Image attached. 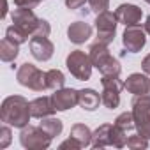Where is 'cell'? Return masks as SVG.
<instances>
[{
	"label": "cell",
	"mask_w": 150,
	"mask_h": 150,
	"mask_svg": "<svg viewBox=\"0 0 150 150\" xmlns=\"http://www.w3.org/2000/svg\"><path fill=\"white\" fill-rule=\"evenodd\" d=\"M67 37L74 44H83L92 37V27L85 21H74L67 28Z\"/></svg>",
	"instance_id": "16"
},
{
	"label": "cell",
	"mask_w": 150,
	"mask_h": 150,
	"mask_svg": "<svg viewBox=\"0 0 150 150\" xmlns=\"http://www.w3.org/2000/svg\"><path fill=\"white\" fill-rule=\"evenodd\" d=\"M88 57H90V60H92V65L96 67V69H104L110 62H113L115 60V57H111V53H110V50H108V46L106 44H103V42H94V44H90V48H88Z\"/></svg>",
	"instance_id": "12"
},
{
	"label": "cell",
	"mask_w": 150,
	"mask_h": 150,
	"mask_svg": "<svg viewBox=\"0 0 150 150\" xmlns=\"http://www.w3.org/2000/svg\"><path fill=\"white\" fill-rule=\"evenodd\" d=\"M110 138H111V146H115V148H124V146H127V131H124V129H120L118 125H115L113 124V127H111V134H110Z\"/></svg>",
	"instance_id": "23"
},
{
	"label": "cell",
	"mask_w": 150,
	"mask_h": 150,
	"mask_svg": "<svg viewBox=\"0 0 150 150\" xmlns=\"http://www.w3.org/2000/svg\"><path fill=\"white\" fill-rule=\"evenodd\" d=\"M115 125H118L120 129H124V131H132V129H136V124H134V117H132V111H124V113H120L117 118H115V122H113Z\"/></svg>",
	"instance_id": "25"
},
{
	"label": "cell",
	"mask_w": 150,
	"mask_h": 150,
	"mask_svg": "<svg viewBox=\"0 0 150 150\" xmlns=\"http://www.w3.org/2000/svg\"><path fill=\"white\" fill-rule=\"evenodd\" d=\"M11 18H13L14 25H18L21 30H25L30 35V39L35 37V35H46L48 37L50 32H51L50 23L46 20H42V18H37L35 13L32 9H28V7H18V9H14L13 14H11Z\"/></svg>",
	"instance_id": "2"
},
{
	"label": "cell",
	"mask_w": 150,
	"mask_h": 150,
	"mask_svg": "<svg viewBox=\"0 0 150 150\" xmlns=\"http://www.w3.org/2000/svg\"><path fill=\"white\" fill-rule=\"evenodd\" d=\"M145 2H146V4H150V0H145Z\"/></svg>",
	"instance_id": "35"
},
{
	"label": "cell",
	"mask_w": 150,
	"mask_h": 150,
	"mask_svg": "<svg viewBox=\"0 0 150 150\" xmlns=\"http://www.w3.org/2000/svg\"><path fill=\"white\" fill-rule=\"evenodd\" d=\"M51 136L39 125H27L21 129L20 132V143L23 148H28V150H46L50 145H51Z\"/></svg>",
	"instance_id": "6"
},
{
	"label": "cell",
	"mask_w": 150,
	"mask_h": 150,
	"mask_svg": "<svg viewBox=\"0 0 150 150\" xmlns=\"http://www.w3.org/2000/svg\"><path fill=\"white\" fill-rule=\"evenodd\" d=\"M51 99H53L57 111H67L78 104V90L62 87V88L55 90V94H51Z\"/></svg>",
	"instance_id": "11"
},
{
	"label": "cell",
	"mask_w": 150,
	"mask_h": 150,
	"mask_svg": "<svg viewBox=\"0 0 150 150\" xmlns=\"http://www.w3.org/2000/svg\"><path fill=\"white\" fill-rule=\"evenodd\" d=\"M131 106H132L131 111L134 117L136 131L146 139H150V94L134 96Z\"/></svg>",
	"instance_id": "3"
},
{
	"label": "cell",
	"mask_w": 150,
	"mask_h": 150,
	"mask_svg": "<svg viewBox=\"0 0 150 150\" xmlns=\"http://www.w3.org/2000/svg\"><path fill=\"white\" fill-rule=\"evenodd\" d=\"M65 85V76L58 69H50L46 71V87L50 90H58Z\"/></svg>",
	"instance_id": "22"
},
{
	"label": "cell",
	"mask_w": 150,
	"mask_h": 150,
	"mask_svg": "<svg viewBox=\"0 0 150 150\" xmlns=\"http://www.w3.org/2000/svg\"><path fill=\"white\" fill-rule=\"evenodd\" d=\"M143 28H145V32L150 35V16H146V20H145V25H143Z\"/></svg>",
	"instance_id": "33"
},
{
	"label": "cell",
	"mask_w": 150,
	"mask_h": 150,
	"mask_svg": "<svg viewBox=\"0 0 150 150\" xmlns=\"http://www.w3.org/2000/svg\"><path fill=\"white\" fill-rule=\"evenodd\" d=\"M103 92H101V101L108 110H115L120 104V92L124 87V81L118 80V76H103L101 80Z\"/></svg>",
	"instance_id": "8"
},
{
	"label": "cell",
	"mask_w": 150,
	"mask_h": 150,
	"mask_svg": "<svg viewBox=\"0 0 150 150\" xmlns=\"http://www.w3.org/2000/svg\"><path fill=\"white\" fill-rule=\"evenodd\" d=\"M124 87L127 88V92H131L134 96L150 94V78L146 74H141V72H132L124 81Z\"/></svg>",
	"instance_id": "14"
},
{
	"label": "cell",
	"mask_w": 150,
	"mask_h": 150,
	"mask_svg": "<svg viewBox=\"0 0 150 150\" xmlns=\"http://www.w3.org/2000/svg\"><path fill=\"white\" fill-rule=\"evenodd\" d=\"M145 28H141L139 25H131L125 27L124 34H122V44L124 50L129 53H138L145 48L146 44V37H145Z\"/></svg>",
	"instance_id": "9"
},
{
	"label": "cell",
	"mask_w": 150,
	"mask_h": 150,
	"mask_svg": "<svg viewBox=\"0 0 150 150\" xmlns=\"http://www.w3.org/2000/svg\"><path fill=\"white\" fill-rule=\"evenodd\" d=\"M148 141L145 136H141L139 132L138 134H131L127 138V148H132V150H145L148 146Z\"/></svg>",
	"instance_id": "26"
},
{
	"label": "cell",
	"mask_w": 150,
	"mask_h": 150,
	"mask_svg": "<svg viewBox=\"0 0 150 150\" xmlns=\"http://www.w3.org/2000/svg\"><path fill=\"white\" fill-rule=\"evenodd\" d=\"M42 122L39 124L51 138H57V136H60L62 134V129H64V124H62V120H58V118H55L53 115L51 117H46V118H41Z\"/></svg>",
	"instance_id": "21"
},
{
	"label": "cell",
	"mask_w": 150,
	"mask_h": 150,
	"mask_svg": "<svg viewBox=\"0 0 150 150\" xmlns=\"http://www.w3.org/2000/svg\"><path fill=\"white\" fill-rule=\"evenodd\" d=\"M42 0H14V6L16 7H28V9H34L37 7Z\"/></svg>",
	"instance_id": "29"
},
{
	"label": "cell",
	"mask_w": 150,
	"mask_h": 150,
	"mask_svg": "<svg viewBox=\"0 0 150 150\" xmlns=\"http://www.w3.org/2000/svg\"><path fill=\"white\" fill-rule=\"evenodd\" d=\"M16 80L21 87H27L34 92H44L48 90L46 87V72H42L39 67H35L34 64H21L18 72H16Z\"/></svg>",
	"instance_id": "4"
},
{
	"label": "cell",
	"mask_w": 150,
	"mask_h": 150,
	"mask_svg": "<svg viewBox=\"0 0 150 150\" xmlns=\"http://www.w3.org/2000/svg\"><path fill=\"white\" fill-rule=\"evenodd\" d=\"M115 14H117L118 23H124L125 27L138 25L141 21V18H143V11L134 4H120L117 7Z\"/></svg>",
	"instance_id": "13"
},
{
	"label": "cell",
	"mask_w": 150,
	"mask_h": 150,
	"mask_svg": "<svg viewBox=\"0 0 150 150\" xmlns=\"http://www.w3.org/2000/svg\"><path fill=\"white\" fill-rule=\"evenodd\" d=\"M87 4L90 6V11L94 13H103V11H108L110 7V0H87Z\"/></svg>",
	"instance_id": "27"
},
{
	"label": "cell",
	"mask_w": 150,
	"mask_h": 150,
	"mask_svg": "<svg viewBox=\"0 0 150 150\" xmlns=\"http://www.w3.org/2000/svg\"><path fill=\"white\" fill-rule=\"evenodd\" d=\"M69 136L76 139V141L81 145V148L92 145V131H90L88 125H85V124H74V125L71 127Z\"/></svg>",
	"instance_id": "20"
},
{
	"label": "cell",
	"mask_w": 150,
	"mask_h": 150,
	"mask_svg": "<svg viewBox=\"0 0 150 150\" xmlns=\"http://www.w3.org/2000/svg\"><path fill=\"white\" fill-rule=\"evenodd\" d=\"M0 118L11 127L23 129L28 125L32 118L30 103L23 96H9L4 99L2 108H0Z\"/></svg>",
	"instance_id": "1"
},
{
	"label": "cell",
	"mask_w": 150,
	"mask_h": 150,
	"mask_svg": "<svg viewBox=\"0 0 150 150\" xmlns=\"http://www.w3.org/2000/svg\"><path fill=\"white\" fill-rule=\"evenodd\" d=\"M6 37L7 39H11V41H14V42H18V44H23V42H27V41H30V35L25 32V30H21L18 25H11V27H7V30H6Z\"/></svg>",
	"instance_id": "24"
},
{
	"label": "cell",
	"mask_w": 150,
	"mask_h": 150,
	"mask_svg": "<svg viewBox=\"0 0 150 150\" xmlns=\"http://www.w3.org/2000/svg\"><path fill=\"white\" fill-rule=\"evenodd\" d=\"M85 2L87 0H65V6L71 11H78V9H81L85 6Z\"/></svg>",
	"instance_id": "30"
},
{
	"label": "cell",
	"mask_w": 150,
	"mask_h": 150,
	"mask_svg": "<svg viewBox=\"0 0 150 150\" xmlns=\"http://www.w3.org/2000/svg\"><path fill=\"white\" fill-rule=\"evenodd\" d=\"M7 14V0H4V13H2V18H6Z\"/></svg>",
	"instance_id": "34"
},
{
	"label": "cell",
	"mask_w": 150,
	"mask_h": 150,
	"mask_svg": "<svg viewBox=\"0 0 150 150\" xmlns=\"http://www.w3.org/2000/svg\"><path fill=\"white\" fill-rule=\"evenodd\" d=\"M60 148H81V145H80L76 139H74V138H71V136H69L65 141H62V143H60Z\"/></svg>",
	"instance_id": "31"
},
{
	"label": "cell",
	"mask_w": 150,
	"mask_h": 150,
	"mask_svg": "<svg viewBox=\"0 0 150 150\" xmlns=\"http://www.w3.org/2000/svg\"><path fill=\"white\" fill-rule=\"evenodd\" d=\"M11 136H13L11 127H7V125H2V127H0V148H7V146H9Z\"/></svg>",
	"instance_id": "28"
},
{
	"label": "cell",
	"mask_w": 150,
	"mask_h": 150,
	"mask_svg": "<svg viewBox=\"0 0 150 150\" xmlns=\"http://www.w3.org/2000/svg\"><path fill=\"white\" fill-rule=\"evenodd\" d=\"M101 103H103V101H101V96H99V92H96L94 88H81V90H78V104H80L83 110L94 111V110L99 108Z\"/></svg>",
	"instance_id": "17"
},
{
	"label": "cell",
	"mask_w": 150,
	"mask_h": 150,
	"mask_svg": "<svg viewBox=\"0 0 150 150\" xmlns=\"http://www.w3.org/2000/svg\"><path fill=\"white\" fill-rule=\"evenodd\" d=\"M65 65H67L69 72L80 81H87L92 76V67H94L92 60H90L88 53H85L81 50L71 51L67 55V58H65Z\"/></svg>",
	"instance_id": "5"
},
{
	"label": "cell",
	"mask_w": 150,
	"mask_h": 150,
	"mask_svg": "<svg viewBox=\"0 0 150 150\" xmlns=\"http://www.w3.org/2000/svg\"><path fill=\"white\" fill-rule=\"evenodd\" d=\"M28 46H30V53L35 60L39 62H48L51 57H53V51H55V44L46 37V35H35L28 41Z\"/></svg>",
	"instance_id": "10"
},
{
	"label": "cell",
	"mask_w": 150,
	"mask_h": 150,
	"mask_svg": "<svg viewBox=\"0 0 150 150\" xmlns=\"http://www.w3.org/2000/svg\"><path fill=\"white\" fill-rule=\"evenodd\" d=\"M30 111H32V117L34 118H46V117H51L55 115L57 108L53 104V99L51 96H42V97H37L34 101H30Z\"/></svg>",
	"instance_id": "15"
},
{
	"label": "cell",
	"mask_w": 150,
	"mask_h": 150,
	"mask_svg": "<svg viewBox=\"0 0 150 150\" xmlns=\"http://www.w3.org/2000/svg\"><path fill=\"white\" fill-rule=\"evenodd\" d=\"M18 53H20V44L18 42L11 41L7 37H4L0 41V58H2V62H7V64L14 62Z\"/></svg>",
	"instance_id": "19"
},
{
	"label": "cell",
	"mask_w": 150,
	"mask_h": 150,
	"mask_svg": "<svg viewBox=\"0 0 150 150\" xmlns=\"http://www.w3.org/2000/svg\"><path fill=\"white\" fill-rule=\"evenodd\" d=\"M141 69H143L145 74H150V53L141 60Z\"/></svg>",
	"instance_id": "32"
},
{
	"label": "cell",
	"mask_w": 150,
	"mask_h": 150,
	"mask_svg": "<svg viewBox=\"0 0 150 150\" xmlns=\"http://www.w3.org/2000/svg\"><path fill=\"white\" fill-rule=\"evenodd\" d=\"M111 127L113 124H103L99 125L94 132H92V146L94 148H104V146H111Z\"/></svg>",
	"instance_id": "18"
},
{
	"label": "cell",
	"mask_w": 150,
	"mask_h": 150,
	"mask_svg": "<svg viewBox=\"0 0 150 150\" xmlns=\"http://www.w3.org/2000/svg\"><path fill=\"white\" fill-rule=\"evenodd\" d=\"M94 23H96V28H97L96 41L110 46L115 39V34H117V25H118L117 14L111 13V11H103V13L97 14Z\"/></svg>",
	"instance_id": "7"
}]
</instances>
